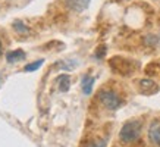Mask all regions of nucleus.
Wrapping results in <instances>:
<instances>
[{
	"label": "nucleus",
	"instance_id": "9d476101",
	"mask_svg": "<svg viewBox=\"0 0 160 147\" xmlns=\"http://www.w3.org/2000/svg\"><path fill=\"white\" fill-rule=\"evenodd\" d=\"M43 59H40V60H35L34 63H29V65H27L24 68V71H27V72H32V71H35V69H38L41 65H43Z\"/></svg>",
	"mask_w": 160,
	"mask_h": 147
},
{
	"label": "nucleus",
	"instance_id": "6e6552de",
	"mask_svg": "<svg viewBox=\"0 0 160 147\" xmlns=\"http://www.w3.org/2000/svg\"><path fill=\"white\" fill-rule=\"evenodd\" d=\"M58 84H59V90L60 91H68L69 85H71V77L63 74L60 77H58Z\"/></svg>",
	"mask_w": 160,
	"mask_h": 147
},
{
	"label": "nucleus",
	"instance_id": "f8f14e48",
	"mask_svg": "<svg viewBox=\"0 0 160 147\" xmlns=\"http://www.w3.org/2000/svg\"><path fill=\"white\" fill-rule=\"evenodd\" d=\"M0 52H2V41H0Z\"/></svg>",
	"mask_w": 160,
	"mask_h": 147
},
{
	"label": "nucleus",
	"instance_id": "f257e3e1",
	"mask_svg": "<svg viewBox=\"0 0 160 147\" xmlns=\"http://www.w3.org/2000/svg\"><path fill=\"white\" fill-rule=\"evenodd\" d=\"M141 129H142L141 121H128L126 124H123V127L121 128V132H119L121 141L126 143V144L137 141L141 135Z\"/></svg>",
	"mask_w": 160,
	"mask_h": 147
},
{
	"label": "nucleus",
	"instance_id": "7ed1b4c3",
	"mask_svg": "<svg viewBox=\"0 0 160 147\" xmlns=\"http://www.w3.org/2000/svg\"><path fill=\"white\" fill-rule=\"evenodd\" d=\"M148 140L151 144L160 146V121H153L148 127Z\"/></svg>",
	"mask_w": 160,
	"mask_h": 147
},
{
	"label": "nucleus",
	"instance_id": "20e7f679",
	"mask_svg": "<svg viewBox=\"0 0 160 147\" xmlns=\"http://www.w3.org/2000/svg\"><path fill=\"white\" fill-rule=\"evenodd\" d=\"M65 3L73 12H84L90 6L91 0H65Z\"/></svg>",
	"mask_w": 160,
	"mask_h": 147
},
{
	"label": "nucleus",
	"instance_id": "39448f33",
	"mask_svg": "<svg viewBox=\"0 0 160 147\" xmlns=\"http://www.w3.org/2000/svg\"><path fill=\"white\" fill-rule=\"evenodd\" d=\"M94 83H96V78H94V77L84 75L82 79H81V88H82V93L84 94H91Z\"/></svg>",
	"mask_w": 160,
	"mask_h": 147
},
{
	"label": "nucleus",
	"instance_id": "0eeeda50",
	"mask_svg": "<svg viewBox=\"0 0 160 147\" xmlns=\"http://www.w3.org/2000/svg\"><path fill=\"white\" fill-rule=\"evenodd\" d=\"M140 85H141V93L142 94H153L157 91V87H156V84L150 79H142L140 81Z\"/></svg>",
	"mask_w": 160,
	"mask_h": 147
},
{
	"label": "nucleus",
	"instance_id": "9b49d317",
	"mask_svg": "<svg viewBox=\"0 0 160 147\" xmlns=\"http://www.w3.org/2000/svg\"><path fill=\"white\" fill-rule=\"evenodd\" d=\"M85 147H106V141H104V140H100V141H92V143H88Z\"/></svg>",
	"mask_w": 160,
	"mask_h": 147
},
{
	"label": "nucleus",
	"instance_id": "1a4fd4ad",
	"mask_svg": "<svg viewBox=\"0 0 160 147\" xmlns=\"http://www.w3.org/2000/svg\"><path fill=\"white\" fill-rule=\"evenodd\" d=\"M13 29L18 33V34H27L28 33V28L25 27V24L22 21H15L13 22Z\"/></svg>",
	"mask_w": 160,
	"mask_h": 147
},
{
	"label": "nucleus",
	"instance_id": "423d86ee",
	"mask_svg": "<svg viewBox=\"0 0 160 147\" xmlns=\"http://www.w3.org/2000/svg\"><path fill=\"white\" fill-rule=\"evenodd\" d=\"M25 59V52L24 50H12L9 53L6 54V60L9 62V63H15V62H19V60H24Z\"/></svg>",
	"mask_w": 160,
	"mask_h": 147
},
{
	"label": "nucleus",
	"instance_id": "f03ea898",
	"mask_svg": "<svg viewBox=\"0 0 160 147\" xmlns=\"http://www.w3.org/2000/svg\"><path fill=\"white\" fill-rule=\"evenodd\" d=\"M98 100L103 103L104 108L110 109V110H116V109L121 108L122 104L121 97L113 90H109V88H104V90L98 91Z\"/></svg>",
	"mask_w": 160,
	"mask_h": 147
}]
</instances>
